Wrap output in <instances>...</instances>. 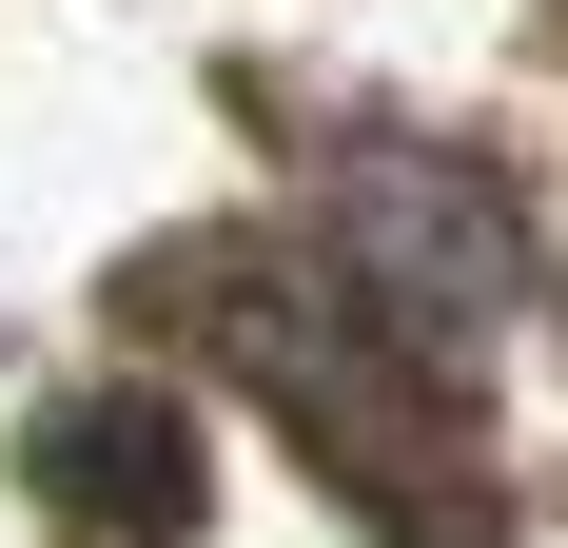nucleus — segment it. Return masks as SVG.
<instances>
[{
  "label": "nucleus",
  "mask_w": 568,
  "mask_h": 548,
  "mask_svg": "<svg viewBox=\"0 0 568 548\" xmlns=\"http://www.w3.org/2000/svg\"><path fill=\"white\" fill-rule=\"evenodd\" d=\"M20 470H40L59 548H176L196 529V412L176 392H59L20 432Z\"/></svg>",
  "instance_id": "nucleus-1"
}]
</instances>
